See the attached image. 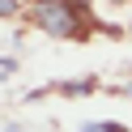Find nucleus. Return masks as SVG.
Wrapping results in <instances>:
<instances>
[{"label": "nucleus", "mask_w": 132, "mask_h": 132, "mask_svg": "<svg viewBox=\"0 0 132 132\" xmlns=\"http://www.w3.org/2000/svg\"><path fill=\"white\" fill-rule=\"evenodd\" d=\"M9 13H17V4L13 0H0V17H9Z\"/></svg>", "instance_id": "3"}, {"label": "nucleus", "mask_w": 132, "mask_h": 132, "mask_svg": "<svg viewBox=\"0 0 132 132\" xmlns=\"http://www.w3.org/2000/svg\"><path fill=\"white\" fill-rule=\"evenodd\" d=\"M38 4H55V0H38Z\"/></svg>", "instance_id": "4"}, {"label": "nucleus", "mask_w": 132, "mask_h": 132, "mask_svg": "<svg viewBox=\"0 0 132 132\" xmlns=\"http://www.w3.org/2000/svg\"><path fill=\"white\" fill-rule=\"evenodd\" d=\"M85 132H128V128H119V123H89Z\"/></svg>", "instance_id": "2"}, {"label": "nucleus", "mask_w": 132, "mask_h": 132, "mask_svg": "<svg viewBox=\"0 0 132 132\" xmlns=\"http://www.w3.org/2000/svg\"><path fill=\"white\" fill-rule=\"evenodd\" d=\"M34 21L47 34H55V38H77L81 34V21H77V13H72L68 4H38Z\"/></svg>", "instance_id": "1"}]
</instances>
